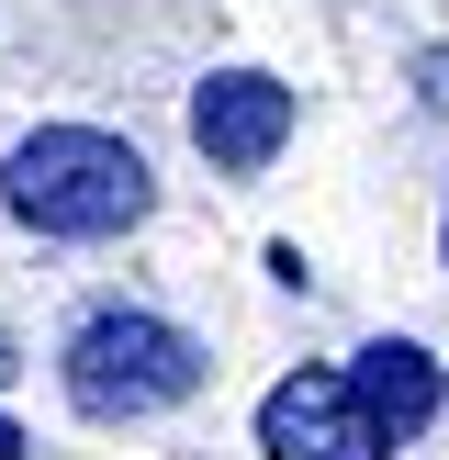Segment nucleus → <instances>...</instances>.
<instances>
[{
    "instance_id": "obj_6",
    "label": "nucleus",
    "mask_w": 449,
    "mask_h": 460,
    "mask_svg": "<svg viewBox=\"0 0 449 460\" xmlns=\"http://www.w3.org/2000/svg\"><path fill=\"white\" fill-rule=\"evenodd\" d=\"M12 371H22V349H12V326H0V382H12Z\"/></svg>"
},
{
    "instance_id": "obj_7",
    "label": "nucleus",
    "mask_w": 449,
    "mask_h": 460,
    "mask_svg": "<svg viewBox=\"0 0 449 460\" xmlns=\"http://www.w3.org/2000/svg\"><path fill=\"white\" fill-rule=\"evenodd\" d=\"M12 449H22V427H12V416H0V460H12Z\"/></svg>"
},
{
    "instance_id": "obj_4",
    "label": "nucleus",
    "mask_w": 449,
    "mask_h": 460,
    "mask_svg": "<svg viewBox=\"0 0 449 460\" xmlns=\"http://www.w3.org/2000/svg\"><path fill=\"white\" fill-rule=\"evenodd\" d=\"M259 449H269V460H382L371 416L348 404V382H337V371H292V382H269V404H259Z\"/></svg>"
},
{
    "instance_id": "obj_1",
    "label": "nucleus",
    "mask_w": 449,
    "mask_h": 460,
    "mask_svg": "<svg viewBox=\"0 0 449 460\" xmlns=\"http://www.w3.org/2000/svg\"><path fill=\"white\" fill-rule=\"evenodd\" d=\"M0 202H12V225H34V236H124V225H146L157 180H146V157H135L124 135L45 124V135L12 146Z\"/></svg>"
},
{
    "instance_id": "obj_5",
    "label": "nucleus",
    "mask_w": 449,
    "mask_h": 460,
    "mask_svg": "<svg viewBox=\"0 0 449 460\" xmlns=\"http://www.w3.org/2000/svg\"><path fill=\"white\" fill-rule=\"evenodd\" d=\"M337 382H348V404L371 416V438H382V449H404L427 416H438V359H427L416 337H371V349H359Z\"/></svg>"
},
{
    "instance_id": "obj_8",
    "label": "nucleus",
    "mask_w": 449,
    "mask_h": 460,
    "mask_svg": "<svg viewBox=\"0 0 449 460\" xmlns=\"http://www.w3.org/2000/svg\"><path fill=\"white\" fill-rule=\"evenodd\" d=\"M438 404H449V382H438Z\"/></svg>"
},
{
    "instance_id": "obj_2",
    "label": "nucleus",
    "mask_w": 449,
    "mask_h": 460,
    "mask_svg": "<svg viewBox=\"0 0 449 460\" xmlns=\"http://www.w3.org/2000/svg\"><path fill=\"white\" fill-rule=\"evenodd\" d=\"M67 404L79 416H169V404L202 394V349L169 326V314H135V304H101L79 337H67Z\"/></svg>"
},
{
    "instance_id": "obj_3",
    "label": "nucleus",
    "mask_w": 449,
    "mask_h": 460,
    "mask_svg": "<svg viewBox=\"0 0 449 460\" xmlns=\"http://www.w3.org/2000/svg\"><path fill=\"white\" fill-rule=\"evenodd\" d=\"M191 146L214 157V169H269V157L292 146V90L269 79V67H214V79L191 90Z\"/></svg>"
}]
</instances>
